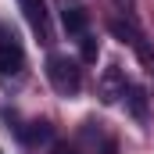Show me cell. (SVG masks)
<instances>
[{
    "label": "cell",
    "mask_w": 154,
    "mask_h": 154,
    "mask_svg": "<svg viewBox=\"0 0 154 154\" xmlns=\"http://www.w3.org/2000/svg\"><path fill=\"white\" fill-rule=\"evenodd\" d=\"M47 79H50V86H54L61 97H75L79 86H82L79 65L72 57H65V54H50V61H47Z\"/></svg>",
    "instance_id": "cell-1"
},
{
    "label": "cell",
    "mask_w": 154,
    "mask_h": 154,
    "mask_svg": "<svg viewBox=\"0 0 154 154\" xmlns=\"http://www.w3.org/2000/svg\"><path fill=\"white\" fill-rule=\"evenodd\" d=\"M108 29H111V36H118L122 43H129V47L136 50V57H140V61L154 72V50H151V43L143 39V32L133 25V18H125V22H122V18H111V22H108Z\"/></svg>",
    "instance_id": "cell-2"
},
{
    "label": "cell",
    "mask_w": 154,
    "mask_h": 154,
    "mask_svg": "<svg viewBox=\"0 0 154 154\" xmlns=\"http://www.w3.org/2000/svg\"><path fill=\"white\" fill-rule=\"evenodd\" d=\"M25 68V50L14 36H0V75H18Z\"/></svg>",
    "instance_id": "cell-3"
},
{
    "label": "cell",
    "mask_w": 154,
    "mask_h": 154,
    "mask_svg": "<svg viewBox=\"0 0 154 154\" xmlns=\"http://www.w3.org/2000/svg\"><path fill=\"white\" fill-rule=\"evenodd\" d=\"M125 72L118 68V65H111V68H104V75H100V100L104 104H115V100H122L125 97Z\"/></svg>",
    "instance_id": "cell-4"
},
{
    "label": "cell",
    "mask_w": 154,
    "mask_h": 154,
    "mask_svg": "<svg viewBox=\"0 0 154 154\" xmlns=\"http://www.w3.org/2000/svg\"><path fill=\"white\" fill-rule=\"evenodd\" d=\"M18 7H22L25 22L36 29L39 36H47V11H43V0H18Z\"/></svg>",
    "instance_id": "cell-5"
},
{
    "label": "cell",
    "mask_w": 154,
    "mask_h": 154,
    "mask_svg": "<svg viewBox=\"0 0 154 154\" xmlns=\"http://www.w3.org/2000/svg\"><path fill=\"white\" fill-rule=\"evenodd\" d=\"M61 22H65V29H68V32L82 36V32H86V22H90V18H86V11H82L79 4H65V7H61Z\"/></svg>",
    "instance_id": "cell-6"
},
{
    "label": "cell",
    "mask_w": 154,
    "mask_h": 154,
    "mask_svg": "<svg viewBox=\"0 0 154 154\" xmlns=\"http://www.w3.org/2000/svg\"><path fill=\"white\" fill-rule=\"evenodd\" d=\"M97 54H100V43H97V36H86V32H82V39H79V57L90 65V61H97Z\"/></svg>",
    "instance_id": "cell-7"
},
{
    "label": "cell",
    "mask_w": 154,
    "mask_h": 154,
    "mask_svg": "<svg viewBox=\"0 0 154 154\" xmlns=\"http://www.w3.org/2000/svg\"><path fill=\"white\" fill-rule=\"evenodd\" d=\"M129 104H133V115L136 118L147 115V100H143V90L140 86H129Z\"/></svg>",
    "instance_id": "cell-8"
},
{
    "label": "cell",
    "mask_w": 154,
    "mask_h": 154,
    "mask_svg": "<svg viewBox=\"0 0 154 154\" xmlns=\"http://www.w3.org/2000/svg\"><path fill=\"white\" fill-rule=\"evenodd\" d=\"M32 125H36V129H29V133H25V140H29V143H36V140H47V136H50V129H47L43 122H32Z\"/></svg>",
    "instance_id": "cell-9"
},
{
    "label": "cell",
    "mask_w": 154,
    "mask_h": 154,
    "mask_svg": "<svg viewBox=\"0 0 154 154\" xmlns=\"http://www.w3.org/2000/svg\"><path fill=\"white\" fill-rule=\"evenodd\" d=\"M115 4L125 11V18H133V11H136V0H115Z\"/></svg>",
    "instance_id": "cell-10"
},
{
    "label": "cell",
    "mask_w": 154,
    "mask_h": 154,
    "mask_svg": "<svg viewBox=\"0 0 154 154\" xmlns=\"http://www.w3.org/2000/svg\"><path fill=\"white\" fill-rule=\"evenodd\" d=\"M54 154H75V151H68V147H54Z\"/></svg>",
    "instance_id": "cell-11"
}]
</instances>
